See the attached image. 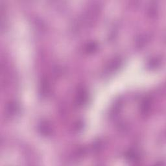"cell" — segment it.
Here are the masks:
<instances>
[{
    "instance_id": "1",
    "label": "cell",
    "mask_w": 166,
    "mask_h": 166,
    "mask_svg": "<svg viewBox=\"0 0 166 166\" xmlns=\"http://www.w3.org/2000/svg\"><path fill=\"white\" fill-rule=\"evenodd\" d=\"M38 131L43 135L46 136L50 134L51 128L47 121H42L38 125Z\"/></svg>"
},
{
    "instance_id": "2",
    "label": "cell",
    "mask_w": 166,
    "mask_h": 166,
    "mask_svg": "<svg viewBox=\"0 0 166 166\" xmlns=\"http://www.w3.org/2000/svg\"><path fill=\"white\" fill-rule=\"evenodd\" d=\"M87 100V93L84 89H81L79 92L77 98V102L79 105H82Z\"/></svg>"
},
{
    "instance_id": "3",
    "label": "cell",
    "mask_w": 166,
    "mask_h": 166,
    "mask_svg": "<svg viewBox=\"0 0 166 166\" xmlns=\"http://www.w3.org/2000/svg\"><path fill=\"white\" fill-rule=\"evenodd\" d=\"M150 104L151 102L150 100L148 99H146L142 102L141 103V110L143 114H147V113L149 111V108H150Z\"/></svg>"
},
{
    "instance_id": "4",
    "label": "cell",
    "mask_w": 166,
    "mask_h": 166,
    "mask_svg": "<svg viewBox=\"0 0 166 166\" xmlns=\"http://www.w3.org/2000/svg\"><path fill=\"white\" fill-rule=\"evenodd\" d=\"M97 48V45L95 42H90L89 43L87 46H86V51L89 53H92L96 51Z\"/></svg>"
},
{
    "instance_id": "5",
    "label": "cell",
    "mask_w": 166,
    "mask_h": 166,
    "mask_svg": "<svg viewBox=\"0 0 166 166\" xmlns=\"http://www.w3.org/2000/svg\"><path fill=\"white\" fill-rule=\"evenodd\" d=\"M160 64V61H158V58H152L151 61L149 62V68L151 69H154Z\"/></svg>"
}]
</instances>
